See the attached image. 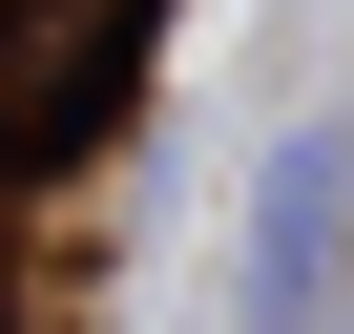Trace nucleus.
Returning <instances> with one entry per match:
<instances>
[{
  "label": "nucleus",
  "instance_id": "2",
  "mask_svg": "<svg viewBox=\"0 0 354 334\" xmlns=\"http://www.w3.org/2000/svg\"><path fill=\"white\" fill-rule=\"evenodd\" d=\"M333 230H354V146H333V125H292V146H271V188H250V272H230V292H250V334H313V313L354 292V272H333Z\"/></svg>",
  "mask_w": 354,
  "mask_h": 334
},
{
  "label": "nucleus",
  "instance_id": "1",
  "mask_svg": "<svg viewBox=\"0 0 354 334\" xmlns=\"http://www.w3.org/2000/svg\"><path fill=\"white\" fill-rule=\"evenodd\" d=\"M125 42H146V0H0V167L84 146L104 84H125Z\"/></svg>",
  "mask_w": 354,
  "mask_h": 334
}]
</instances>
